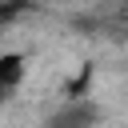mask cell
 <instances>
[{
	"mask_svg": "<svg viewBox=\"0 0 128 128\" xmlns=\"http://www.w3.org/2000/svg\"><path fill=\"white\" fill-rule=\"evenodd\" d=\"M28 8H32L28 0H0V36H4V32H8V28H12Z\"/></svg>",
	"mask_w": 128,
	"mask_h": 128,
	"instance_id": "obj_1",
	"label": "cell"
},
{
	"mask_svg": "<svg viewBox=\"0 0 128 128\" xmlns=\"http://www.w3.org/2000/svg\"><path fill=\"white\" fill-rule=\"evenodd\" d=\"M12 92H16V88H12V84H8V80H4V76H0V108H4V100H8V96H12Z\"/></svg>",
	"mask_w": 128,
	"mask_h": 128,
	"instance_id": "obj_2",
	"label": "cell"
}]
</instances>
